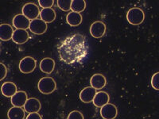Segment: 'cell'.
<instances>
[{"instance_id": "obj_1", "label": "cell", "mask_w": 159, "mask_h": 119, "mask_svg": "<svg viewBox=\"0 0 159 119\" xmlns=\"http://www.w3.org/2000/svg\"><path fill=\"white\" fill-rule=\"evenodd\" d=\"M60 59L65 63L80 62L88 54V46L84 37L80 33L69 35L62 41L57 48Z\"/></svg>"}, {"instance_id": "obj_2", "label": "cell", "mask_w": 159, "mask_h": 119, "mask_svg": "<svg viewBox=\"0 0 159 119\" xmlns=\"http://www.w3.org/2000/svg\"><path fill=\"white\" fill-rule=\"evenodd\" d=\"M38 88L39 91L44 95L52 94L57 88V84L54 79L49 76L42 78L38 83Z\"/></svg>"}, {"instance_id": "obj_3", "label": "cell", "mask_w": 159, "mask_h": 119, "mask_svg": "<svg viewBox=\"0 0 159 119\" xmlns=\"http://www.w3.org/2000/svg\"><path fill=\"white\" fill-rule=\"evenodd\" d=\"M127 19L132 25H139L143 22L145 19L144 11L140 8L134 7L129 10L127 14Z\"/></svg>"}, {"instance_id": "obj_4", "label": "cell", "mask_w": 159, "mask_h": 119, "mask_svg": "<svg viewBox=\"0 0 159 119\" xmlns=\"http://www.w3.org/2000/svg\"><path fill=\"white\" fill-rule=\"evenodd\" d=\"M18 67L21 72L24 74H30L36 68L37 60L32 56H25L21 60Z\"/></svg>"}, {"instance_id": "obj_5", "label": "cell", "mask_w": 159, "mask_h": 119, "mask_svg": "<svg viewBox=\"0 0 159 119\" xmlns=\"http://www.w3.org/2000/svg\"><path fill=\"white\" fill-rule=\"evenodd\" d=\"M22 15L30 21L37 19V18L40 15L39 8L36 4L33 2L25 3L22 7Z\"/></svg>"}, {"instance_id": "obj_6", "label": "cell", "mask_w": 159, "mask_h": 119, "mask_svg": "<svg viewBox=\"0 0 159 119\" xmlns=\"http://www.w3.org/2000/svg\"><path fill=\"white\" fill-rule=\"evenodd\" d=\"M47 28V24L43 22L41 18H37V19L30 21L29 29L30 32L33 33L34 34L42 35L46 32Z\"/></svg>"}, {"instance_id": "obj_7", "label": "cell", "mask_w": 159, "mask_h": 119, "mask_svg": "<svg viewBox=\"0 0 159 119\" xmlns=\"http://www.w3.org/2000/svg\"><path fill=\"white\" fill-rule=\"evenodd\" d=\"M106 25L103 22L96 21L93 22L90 26V33L92 37L99 39L103 37L106 33Z\"/></svg>"}, {"instance_id": "obj_8", "label": "cell", "mask_w": 159, "mask_h": 119, "mask_svg": "<svg viewBox=\"0 0 159 119\" xmlns=\"http://www.w3.org/2000/svg\"><path fill=\"white\" fill-rule=\"evenodd\" d=\"M117 114V107L111 103H107L100 109V115L103 119H115Z\"/></svg>"}, {"instance_id": "obj_9", "label": "cell", "mask_w": 159, "mask_h": 119, "mask_svg": "<svg viewBox=\"0 0 159 119\" xmlns=\"http://www.w3.org/2000/svg\"><path fill=\"white\" fill-rule=\"evenodd\" d=\"M30 21L27 18H25L22 14L15 15L13 18V25L16 29H25L26 30L29 29Z\"/></svg>"}, {"instance_id": "obj_10", "label": "cell", "mask_w": 159, "mask_h": 119, "mask_svg": "<svg viewBox=\"0 0 159 119\" xmlns=\"http://www.w3.org/2000/svg\"><path fill=\"white\" fill-rule=\"evenodd\" d=\"M28 99V96L26 92L25 91H17L12 97L11 98V104L14 107H22L25 104Z\"/></svg>"}, {"instance_id": "obj_11", "label": "cell", "mask_w": 159, "mask_h": 119, "mask_svg": "<svg viewBox=\"0 0 159 119\" xmlns=\"http://www.w3.org/2000/svg\"><path fill=\"white\" fill-rule=\"evenodd\" d=\"M30 38L29 33L25 29H16L14 31L12 41L18 45H22L28 42Z\"/></svg>"}, {"instance_id": "obj_12", "label": "cell", "mask_w": 159, "mask_h": 119, "mask_svg": "<svg viewBox=\"0 0 159 119\" xmlns=\"http://www.w3.org/2000/svg\"><path fill=\"white\" fill-rule=\"evenodd\" d=\"M42 105L36 98H30L24 105V110L27 113H38L41 110Z\"/></svg>"}, {"instance_id": "obj_13", "label": "cell", "mask_w": 159, "mask_h": 119, "mask_svg": "<svg viewBox=\"0 0 159 119\" xmlns=\"http://www.w3.org/2000/svg\"><path fill=\"white\" fill-rule=\"evenodd\" d=\"M91 87L96 90H101L107 84V79L102 74H95L90 79Z\"/></svg>"}, {"instance_id": "obj_14", "label": "cell", "mask_w": 159, "mask_h": 119, "mask_svg": "<svg viewBox=\"0 0 159 119\" xmlns=\"http://www.w3.org/2000/svg\"><path fill=\"white\" fill-rule=\"evenodd\" d=\"M96 94V90L92 87L84 88L80 93V99L84 103H92Z\"/></svg>"}, {"instance_id": "obj_15", "label": "cell", "mask_w": 159, "mask_h": 119, "mask_svg": "<svg viewBox=\"0 0 159 119\" xmlns=\"http://www.w3.org/2000/svg\"><path fill=\"white\" fill-rule=\"evenodd\" d=\"M40 70L45 74H51L55 68L54 60L50 57H45L40 62Z\"/></svg>"}, {"instance_id": "obj_16", "label": "cell", "mask_w": 159, "mask_h": 119, "mask_svg": "<svg viewBox=\"0 0 159 119\" xmlns=\"http://www.w3.org/2000/svg\"><path fill=\"white\" fill-rule=\"evenodd\" d=\"M109 100H110V96H109V95L107 94V92L99 91L96 92L92 103H93L95 107H102L104 105L109 103Z\"/></svg>"}, {"instance_id": "obj_17", "label": "cell", "mask_w": 159, "mask_h": 119, "mask_svg": "<svg viewBox=\"0 0 159 119\" xmlns=\"http://www.w3.org/2000/svg\"><path fill=\"white\" fill-rule=\"evenodd\" d=\"M14 29L9 24L4 23L0 25V40L3 42H7L12 39Z\"/></svg>"}, {"instance_id": "obj_18", "label": "cell", "mask_w": 159, "mask_h": 119, "mask_svg": "<svg viewBox=\"0 0 159 119\" xmlns=\"http://www.w3.org/2000/svg\"><path fill=\"white\" fill-rule=\"evenodd\" d=\"M40 18L45 22V23H51L56 18V12L52 8H47V9H42L40 11Z\"/></svg>"}, {"instance_id": "obj_19", "label": "cell", "mask_w": 159, "mask_h": 119, "mask_svg": "<svg viewBox=\"0 0 159 119\" xmlns=\"http://www.w3.org/2000/svg\"><path fill=\"white\" fill-rule=\"evenodd\" d=\"M82 21H83V17L79 13L73 12V11H71L67 15L66 17V22L69 24L70 26H78L80 24L82 23Z\"/></svg>"}, {"instance_id": "obj_20", "label": "cell", "mask_w": 159, "mask_h": 119, "mask_svg": "<svg viewBox=\"0 0 159 119\" xmlns=\"http://www.w3.org/2000/svg\"><path fill=\"white\" fill-rule=\"evenodd\" d=\"M1 92L5 97L11 98L17 92L16 84L12 82H6L1 87Z\"/></svg>"}, {"instance_id": "obj_21", "label": "cell", "mask_w": 159, "mask_h": 119, "mask_svg": "<svg viewBox=\"0 0 159 119\" xmlns=\"http://www.w3.org/2000/svg\"><path fill=\"white\" fill-rule=\"evenodd\" d=\"M25 112V110L22 109V107H13L8 110L7 117L9 119H24Z\"/></svg>"}, {"instance_id": "obj_22", "label": "cell", "mask_w": 159, "mask_h": 119, "mask_svg": "<svg viewBox=\"0 0 159 119\" xmlns=\"http://www.w3.org/2000/svg\"><path fill=\"white\" fill-rule=\"evenodd\" d=\"M86 8V2L84 0H72L71 3V10L73 12L80 14Z\"/></svg>"}, {"instance_id": "obj_23", "label": "cell", "mask_w": 159, "mask_h": 119, "mask_svg": "<svg viewBox=\"0 0 159 119\" xmlns=\"http://www.w3.org/2000/svg\"><path fill=\"white\" fill-rule=\"evenodd\" d=\"M58 7L63 11H69L71 10V3L72 0H58L57 2Z\"/></svg>"}, {"instance_id": "obj_24", "label": "cell", "mask_w": 159, "mask_h": 119, "mask_svg": "<svg viewBox=\"0 0 159 119\" xmlns=\"http://www.w3.org/2000/svg\"><path fill=\"white\" fill-rule=\"evenodd\" d=\"M151 86L155 90H159V72L153 75L151 78Z\"/></svg>"}, {"instance_id": "obj_25", "label": "cell", "mask_w": 159, "mask_h": 119, "mask_svg": "<svg viewBox=\"0 0 159 119\" xmlns=\"http://www.w3.org/2000/svg\"><path fill=\"white\" fill-rule=\"evenodd\" d=\"M40 7L43 9H47V8H51L54 4L53 0H39L38 1Z\"/></svg>"}, {"instance_id": "obj_26", "label": "cell", "mask_w": 159, "mask_h": 119, "mask_svg": "<svg viewBox=\"0 0 159 119\" xmlns=\"http://www.w3.org/2000/svg\"><path fill=\"white\" fill-rule=\"evenodd\" d=\"M67 119H84V116L82 113L78 110H73L69 113Z\"/></svg>"}, {"instance_id": "obj_27", "label": "cell", "mask_w": 159, "mask_h": 119, "mask_svg": "<svg viewBox=\"0 0 159 119\" xmlns=\"http://www.w3.org/2000/svg\"><path fill=\"white\" fill-rule=\"evenodd\" d=\"M7 74V69L5 64L0 62V81H2V79H4Z\"/></svg>"}, {"instance_id": "obj_28", "label": "cell", "mask_w": 159, "mask_h": 119, "mask_svg": "<svg viewBox=\"0 0 159 119\" xmlns=\"http://www.w3.org/2000/svg\"><path fill=\"white\" fill-rule=\"evenodd\" d=\"M26 119H42V117L38 113H30L27 115Z\"/></svg>"}]
</instances>
